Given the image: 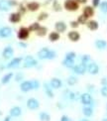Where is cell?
<instances>
[{"label":"cell","mask_w":107,"mask_h":121,"mask_svg":"<svg viewBox=\"0 0 107 121\" xmlns=\"http://www.w3.org/2000/svg\"><path fill=\"white\" fill-rule=\"evenodd\" d=\"M64 7L65 10L70 12H74L79 8V4L75 0H65L64 3Z\"/></svg>","instance_id":"cell-1"},{"label":"cell","mask_w":107,"mask_h":121,"mask_svg":"<svg viewBox=\"0 0 107 121\" xmlns=\"http://www.w3.org/2000/svg\"><path fill=\"white\" fill-rule=\"evenodd\" d=\"M38 65V62L33 56H27L26 58L24 59V65L23 67L25 69H31V68H34L36 65Z\"/></svg>","instance_id":"cell-2"},{"label":"cell","mask_w":107,"mask_h":121,"mask_svg":"<svg viewBox=\"0 0 107 121\" xmlns=\"http://www.w3.org/2000/svg\"><path fill=\"white\" fill-rule=\"evenodd\" d=\"M30 36V31L27 27H21L17 32V37L20 41H25Z\"/></svg>","instance_id":"cell-3"},{"label":"cell","mask_w":107,"mask_h":121,"mask_svg":"<svg viewBox=\"0 0 107 121\" xmlns=\"http://www.w3.org/2000/svg\"><path fill=\"white\" fill-rule=\"evenodd\" d=\"M73 73H76V74H84L86 73V70H87V67H86V65H83V64H78V65H73Z\"/></svg>","instance_id":"cell-4"},{"label":"cell","mask_w":107,"mask_h":121,"mask_svg":"<svg viewBox=\"0 0 107 121\" xmlns=\"http://www.w3.org/2000/svg\"><path fill=\"white\" fill-rule=\"evenodd\" d=\"M27 107L31 110H36L40 107V102L38 99H36L34 97H31L27 100Z\"/></svg>","instance_id":"cell-5"},{"label":"cell","mask_w":107,"mask_h":121,"mask_svg":"<svg viewBox=\"0 0 107 121\" xmlns=\"http://www.w3.org/2000/svg\"><path fill=\"white\" fill-rule=\"evenodd\" d=\"M23 58L21 57H17V58H13L9 62V64L6 65L7 69H14V68H17L19 67V65L22 63Z\"/></svg>","instance_id":"cell-6"},{"label":"cell","mask_w":107,"mask_h":121,"mask_svg":"<svg viewBox=\"0 0 107 121\" xmlns=\"http://www.w3.org/2000/svg\"><path fill=\"white\" fill-rule=\"evenodd\" d=\"M80 100L83 105H90L92 103V96L90 95V93L85 92L80 95Z\"/></svg>","instance_id":"cell-7"},{"label":"cell","mask_w":107,"mask_h":121,"mask_svg":"<svg viewBox=\"0 0 107 121\" xmlns=\"http://www.w3.org/2000/svg\"><path fill=\"white\" fill-rule=\"evenodd\" d=\"M13 55H14V50H13L12 47L7 46V47H5V48H4L3 52H2V57H3L5 60L11 59V58L13 57Z\"/></svg>","instance_id":"cell-8"},{"label":"cell","mask_w":107,"mask_h":121,"mask_svg":"<svg viewBox=\"0 0 107 121\" xmlns=\"http://www.w3.org/2000/svg\"><path fill=\"white\" fill-rule=\"evenodd\" d=\"M87 72L90 73V74H92V75H95V74H97L99 73V67H98V65L96 64V63H89L88 65H87Z\"/></svg>","instance_id":"cell-9"},{"label":"cell","mask_w":107,"mask_h":121,"mask_svg":"<svg viewBox=\"0 0 107 121\" xmlns=\"http://www.w3.org/2000/svg\"><path fill=\"white\" fill-rule=\"evenodd\" d=\"M20 89L23 92H28L30 90H32L33 87H32L31 80H24V82H22L21 84H20Z\"/></svg>","instance_id":"cell-10"},{"label":"cell","mask_w":107,"mask_h":121,"mask_svg":"<svg viewBox=\"0 0 107 121\" xmlns=\"http://www.w3.org/2000/svg\"><path fill=\"white\" fill-rule=\"evenodd\" d=\"M12 34V29L8 26H4L0 29V37L1 38H8L11 36Z\"/></svg>","instance_id":"cell-11"},{"label":"cell","mask_w":107,"mask_h":121,"mask_svg":"<svg viewBox=\"0 0 107 121\" xmlns=\"http://www.w3.org/2000/svg\"><path fill=\"white\" fill-rule=\"evenodd\" d=\"M50 85H51V87L54 88V89H59V88L62 87L63 82H62V80H60V78H53L52 79H51V82H50Z\"/></svg>","instance_id":"cell-12"},{"label":"cell","mask_w":107,"mask_h":121,"mask_svg":"<svg viewBox=\"0 0 107 121\" xmlns=\"http://www.w3.org/2000/svg\"><path fill=\"white\" fill-rule=\"evenodd\" d=\"M55 29L58 33H64L67 31V24L63 21H58L55 24Z\"/></svg>","instance_id":"cell-13"},{"label":"cell","mask_w":107,"mask_h":121,"mask_svg":"<svg viewBox=\"0 0 107 121\" xmlns=\"http://www.w3.org/2000/svg\"><path fill=\"white\" fill-rule=\"evenodd\" d=\"M9 22H11L13 24H16V23H19L21 21V14L18 13V12H15V13H11L9 15Z\"/></svg>","instance_id":"cell-14"},{"label":"cell","mask_w":107,"mask_h":121,"mask_svg":"<svg viewBox=\"0 0 107 121\" xmlns=\"http://www.w3.org/2000/svg\"><path fill=\"white\" fill-rule=\"evenodd\" d=\"M49 53H50V49L49 48H42L38 52L37 56L40 60H47L48 56H49Z\"/></svg>","instance_id":"cell-15"},{"label":"cell","mask_w":107,"mask_h":121,"mask_svg":"<svg viewBox=\"0 0 107 121\" xmlns=\"http://www.w3.org/2000/svg\"><path fill=\"white\" fill-rule=\"evenodd\" d=\"M26 8L31 12H35L39 10L40 8V4L37 2V1H31V2H28L27 5H26Z\"/></svg>","instance_id":"cell-16"},{"label":"cell","mask_w":107,"mask_h":121,"mask_svg":"<svg viewBox=\"0 0 107 121\" xmlns=\"http://www.w3.org/2000/svg\"><path fill=\"white\" fill-rule=\"evenodd\" d=\"M9 113H10V116L11 117H19L20 115L22 114V109L19 106H13L10 109Z\"/></svg>","instance_id":"cell-17"},{"label":"cell","mask_w":107,"mask_h":121,"mask_svg":"<svg viewBox=\"0 0 107 121\" xmlns=\"http://www.w3.org/2000/svg\"><path fill=\"white\" fill-rule=\"evenodd\" d=\"M68 37L71 42H78L80 40V34L76 31H70L68 34Z\"/></svg>","instance_id":"cell-18"},{"label":"cell","mask_w":107,"mask_h":121,"mask_svg":"<svg viewBox=\"0 0 107 121\" xmlns=\"http://www.w3.org/2000/svg\"><path fill=\"white\" fill-rule=\"evenodd\" d=\"M83 15L86 18H90L94 15V9L92 8V6H85L83 8Z\"/></svg>","instance_id":"cell-19"},{"label":"cell","mask_w":107,"mask_h":121,"mask_svg":"<svg viewBox=\"0 0 107 121\" xmlns=\"http://www.w3.org/2000/svg\"><path fill=\"white\" fill-rule=\"evenodd\" d=\"M86 25H87L88 29L91 30V31H96V30L99 28V24L97 21H95V20H90V21L86 23Z\"/></svg>","instance_id":"cell-20"},{"label":"cell","mask_w":107,"mask_h":121,"mask_svg":"<svg viewBox=\"0 0 107 121\" xmlns=\"http://www.w3.org/2000/svg\"><path fill=\"white\" fill-rule=\"evenodd\" d=\"M14 77V73H8L6 74H4L2 78H1V83L2 84H7L10 80L12 79V78Z\"/></svg>","instance_id":"cell-21"},{"label":"cell","mask_w":107,"mask_h":121,"mask_svg":"<svg viewBox=\"0 0 107 121\" xmlns=\"http://www.w3.org/2000/svg\"><path fill=\"white\" fill-rule=\"evenodd\" d=\"M95 47L98 50H103L107 47V42L105 40H96L95 41Z\"/></svg>","instance_id":"cell-22"},{"label":"cell","mask_w":107,"mask_h":121,"mask_svg":"<svg viewBox=\"0 0 107 121\" xmlns=\"http://www.w3.org/2000/svg\"><path fill=\"white\" fill-rule=\"evenodd\" d=\"M9 9H10V6L7 0H0V11L6 12Z\"/></svg>","instance_id":"cell-23"},{"label":"cell","mask_w":107,"mask_h":121,"mask_svg":"<svg viewBox=\"0 0 107 121\" xmlns=\"http://www.w3.org/2000/svg\"><path fill=\"white\" fill-rule=\"evenodd\" d=\"M44 89H45L46 94L48 95V97H50V98H53V97H54L53 88L50 87V85H49L48 83H44Z\"/></svg>","instance_id":"cell-24"},{"label":"cell","mask_w":107,"mask_h":121,"mask_svg":"<svg viewBox=\"0 0 107 121\" xmlns=\"http://www.w3.org/2000/svg\"><path fill=\"white\" fill-rule=\"evenodd\" d=\"M63 65L68 69H73L74 65V60H70V59H64L63 60Z\"/></svg>","instance_id":"cell-25"},{"label":"cell","mask_w":107,"mask_h":121,"mask_svg":"<svg viewBox=\"0 0 107 121\" xmlns=\"http://www.w3.org/2000/svg\"><path fill=\"white\" fill-rule=\"evenodd\" d=\"M49 40L51 42H57L60 40V33L58 32H52L49 35Z\"/></svg>","instance_id":"cell-26"},{"label":"cell","mask_w":107,"mask_h":121,"mask_svg":"<svg viewBox=\"0 0 107 121\" xmlns=\"http://www.w3.org/2000/svg\"><path fill=\"white\" fill-rule=\"evenodd\" d=\"M82 113L84 114V116L90 117V116H92V114H93V109L89 106H84L82 109Z\"/></svg>","instance_id":"cell-27"},{"label":"cell","mask_w":107,"mask_h":121,"mask_svg":"<svg viewBox=\"0 0 107 121\" xmlns=\"http://www.w3.org/2000/svg\"><path fill=\"white\" fill-rule=\"evenodd\" d=\"M47 31H48V29L46 27L40 26V28L36 31V34H37V36H39V37H44V36H46V34H47Z\"/></svg>","instance_id":"cell-28"},{"label":"cell","mask_w":107,"mask_h":121,"mask_svg":"<svg viewBox=\"0 0 107 121\" xmlns=\"http://www.w3.org/2000/svg\"><path fill=\"white\" fill-rule=\"evenodd\" d=\"M40 120L41 121H51V115L47 112L40 113Z\"/></svg>","instance_id":"cell-29"},{"label":"cell","mask_w":107,"mask_h":121,"mask_svg":"<svg viewBox=\"0 0 107 121\" xmlns=\"http://www.w3.org/2000/svg\"><path fill=\"white\" fill-rule=\"evenodd\" d=\"M40 26H41V25H40L38 22H34V23H32V24L28 27V29H29L30 32H36V31H37V30L40 28Z\"/></svg>","instance_id":"cell-30"},{"label":"cell","mask_w":107,"mask_h":121,"mask_svg":"<svg viewBox=\"0 0 107 121\" xmlns=\"http://www.w3.org/2000/svg\"><path fill=\"white\" fill-rule=\"evenodd\" d=\"M67 82L68 85H70V86H73V85L76 84L77 83V78H76L75 77H73V75H71V77H68V80H67Z\"/></svg>","instance_id":"cell-31"},{"label":"cell","mask_w":107,"mask_h":121,"mask_svg":"<svg viewBox=\"0 0 107 121\" xmlns=\"http://www.w3.org/2000/svg\"><path fill=\"white\" fill-rule=\"evenodd\" d=\"M76 21L78 22V24H81V25H84V24H86L87 23V18H86L84 15L82 14V15H79L78 16V18H77V20Z\"/></svg>","instance_id":"cell-32"},{"label":"cell","mask_w":107,"mask_h":121,"mask_svg":"<svg viewBox=\"0 0 107 121\" xmlns=\"http://www.w3.org/2000/svg\"><path fill=\"white\" fill-rule=\"evenodd\" d=\"M90 60H91V58L89 55H83L81 57V64H83V65H87Z\"/></svg>","instance_id":"cell-33"},{"label":"cell","mask_w":107,"mask_h":121,"mask_svg":"<svg viewBox=\"0 0 107 121\" xmlns=\"http://www.w3.org/2000/svg\"><path fill=\"white\" fill-rule=\"evenodd\" d=\"M99 6H100V10H101V11H102L103 13H107V1L100 2Z\"/></svg>","instance_id":"cell-34"},{"label":"cell","mask_w":107,"mask_h":121,"mask_svg":"<svg viewBox=\"0 0 107 121\" xmlns=\"http://www.w3.org/2000/svg\"><path fill=\"white\" fill-rule=\"evenodd\" d=\"M31 83H32L33 89H39V88H40V82H39V80H37V79H32V80H31Z\"/></svg>","instance_id":"cell-35"},{"label":"cell","mask_w":107,"mask_h":121,"mask_svg":"<svg viewBox=\"0 0 107 121\" xmlns=\"http://www.w3.org/2000/svg\"><path fill=\"white\" fill-rule=\"evenodd\" d=\"M76 58V54L74 52H68L65 54V59H70V60H74Z\"/></svg>","instance_id":"cell-36"},{"label":"cell","mask_w":107,"mask_h":121,"mask_svg":"<svg viewBox=\"0 0 107 121\" xmlns=\"http://www.w3.org/2000/svg\"><path fill=\"white\" fill-rule=\"evenodd\" d=\"M49 17V14L48 13H45V12H43V13H41L40 15H39V17H38V20L39 21H44V20H46Z\"/></svg>","instance_id":"cell-37"},{"label":"cell","mask_w":107,"mask_h":121,"mask_svg":"<svg viewBox=\"0 0 107 121\" xmlns=\"http://www.w3.org/2000/svg\"><path fill=\"white\" fill-rule=\"evenodd\" d=\"M100 92L103 97H107V85H103V86L101 87Z\"/></svg>","instance_id":"cell-38"},{"label":"cell","mask_w":107,"mask_h":121,"mask_svg":"<svg viewBox=\"0 0 107 121\" xmlns=\"http://www.w3.org/2000/svg\"><path fill=\"white\" fill-rule=\"evenodd\" d=\"M56 57H57V53L55 51H51L50 50V53H49V56H48L47 60H54V59H56Z\"/></svg>","instance_id":"cell-39"},{"label":"cell","mask_w":107,"mask_h":121,"mask_svg":"<svg viewBox=\"0 0 107 121\" xmlns=\"http://www.w3.org/2000/svg\"><path fill=\"white\" fill-rule=\"evenodd\" d=\"M23 78H24L23 73H17V74H16V77H15V80H16V82H21V80L23 79Z\"/></svg>","instance_id":"cell-40"},{"label":"cell","mask_w":107,"mask_h":121,"mask_svg":"<svg viewBox=\"0 0 107 121\" xmlns=\"http://www.w3.org/2000/svg\"><path fill=\"white\" fill-rule=\"evenodd\" d=\"M8 1V4L10 7H13V6H17L18 5V2L16 1V0H7Z\"/></svg>","instance_id":"cell-41"},{"label":"cell","mask_w":107,"mask_h":121,"mask_svg":"<svg viewBox=\"0 0 107 121\" xmlns=\"http://www.w3.org/2000/svg\"><path fill=\"white\" fill-rule=\"evenodd\" d=\"M26 9H27V8H26V7H24L23 5L21 4V5L19 6V11H18V13H20V14L22 15V14H24L25 12H26Z\"/></svg>","instance_id":"cell-42"},{"label":"cell","mask_w":107,"mask_h":121,"mask_svg":"<svg viewBox=\"0 0 107 121\" xmlns=\"http://www.w3.org/2000/svg\"><path fill=\"white\" fill-rule=\"evenodd\" d=\"M78 22L77 21H71L70 22V27L71 28H77L78 27Z\"/></svg>","instance_id":"cell-43"},{"label":"cell","mask_w":107,"mask_h":121,"mask_svg":"<svg viewBox=\"0 0 107 121\" xmlns=\"http://www.w3.org/2000/svg\"><path fill=\"white\" fill-rule=\"evenodd\" d=\"M100 4V0H92V5L93 7H98Z\"/></svg>","instance_id":"cell-44"},{"label":"cell","mask_w":107,"mask_h":121,"mask_svg":"<svg viewBox=\"0 0 107 121\" xmlns=\"http://www.w3.org/2000/svg\"><path fill=\"white\" fill-rule=\"evenodd\" d=\"M54 6H55V10H56V11H60V10L62 9V8H60V5L58 4V2H57V1H55V3H54Z\"/></svg>","instance_id":"cell-45"},{"label":"cell","mask_w":107,"mask_h":121,"mask_svg":"<svg viewBox=\"0 0 107 121\" xmlns=\"http://www.w3.org/2000/svg\"><path fill=\"white\" fill-rule=\"evenodd\" d=\"M68 97H69V99H71V100L75 99V98H76L75 93H74V92H68Z\"/></svg>","instance_id":"cell-46"},{"label":"cell","mask_w":107,"mask_h":121,"mask_svg":"<svg viewBox=\"0 0 107 121\" xmlns=\"http://www.w3.org/2000/svg\"><path fill=\"white\" fill-rule=\"evenodd\" d=\"M60 121H69V118L67 115H63V116L60 117Z\"/></svg>","instance_id":"cell-47"},{"label":"cell","mask_w":107,"mask_h":121,"mask_svg":"<svg viewBox=\"0 0 107 121\" xmlns=\"http://www.w3.org/2000/svg\"><path fill=\"white\" fill-rule=\"evenodd\" d=\"M101 84H102V85H107V78H106L101 79Z\"/></svg>","instance_id":"cell-48"},{"label":"cell","mask_w":107,"mask_h":121,"mask_svg":"<svg viewBox=\"0 0 107 121\" xmlns=\"http://www.w3.org/2000/svg\"><path fill=\"white\" fill-rule=\"evenodd\" d=\"M19 46L25 49V48H27V44H25V43H23V41H21V42L19 43Z\"/></svg>","instance_id":"cell-49"},{"label":"cell","mask_w":107,"mask_h":121,"mask_svg":"<svg viewBox=\"0 0 107 121\" xmlns=\"http://www.w3.org/2000/svg\"><path fill=\"white\" fill-rule=\"evenodd\" d=\"M75 1L77 2L78 4H84V3L87 2V0H75Z\"/></svg>","instance_id":"cell-50"},{"label":"cell","mask_w":107,"mask_h":121,"mask_svg":"<svg viewBox=\"0 0 107 121\" xmlns=\"http://www.w3.org/2000/svg\"><path fill=\"white\" fill-rule=\"evenodd\" d=\"M3 121H10V116H6V117L4 118Z\"/></svg>","instance_id":"cell-51"},{"label":"cell","mask_w":107,"mask_h":121,"mask_svg":"<svg viewBox=\"0 0 107 121\" xmlns=\"http://www.w3.org/2000/svg\"><path fill=\"white\" fill-rule=\"evenodd\" d=\"M79 121H89L88 119H81V120H79Z\"/></svg>","instance_id":"cell-52"},{"label":"cell","mask_w":107,"mask_h":121,"mask_svg":"<svg viewBox=\"0 0 107 121\" xmlns=\"http://www.w3.org/2000/svg\"><path fill=\"white\" fill-rule=\"evenodd\" d=\"M106 109H107V106H106Z\"/></svg>","instance_id":"cell-53"}]
</instances>
